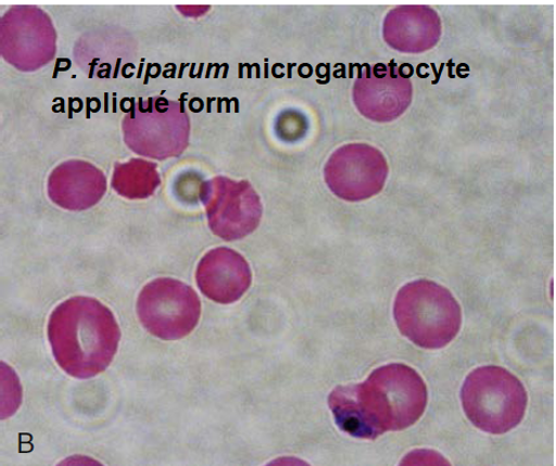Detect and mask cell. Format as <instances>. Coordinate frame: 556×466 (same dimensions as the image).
I'll list each match as a JSON object with an SVG mask.
<instances>
[{
  "label": "cell",
  "mask_w": 556,
  "mask_h": 466,
  "mask_svg": "<svg viewBox=\"0 0 556 466\" xmlns=\"http://www.w3.org/2000/svg\"><path fill=\"white\" fill-rule=\"evenodd\" d=\"M210 228L226 241L241 240L261 225L263 204L248 180L218 176L200 187Z\"/></svg>",
  "instance_id": "obj_7"
},
{
  "label": "cell",
  "mask_w": 556,
  "mask_h": 466,
  "mask_svg": "<svg viewBox=\"0 0 556 466\" xmlns=\"http://www.w3.org/2000/svg\"><path fill=\"white\" fill-rule=\"evenodd\" d=\"M123 134L135 153L165 161L187 150L190 119L182 102L161 97L139 99L124 116Z\"/></svg>",
  "instance_id": "obj_4"
},
{
  "label": "cell",
  "mask_w": 556,
  "mask_h": 466,
  "mask_svg": "<svg viewBox=\"0 0 556 466\" xmlns=\"http://www.w3.org/2000/svg\"><path fill=\"white\" fill-rule=\"evenodd\" d=\"M325 176L336 197L349 202L365 201L383 189L388 164L377 148L348 144L332 153Z\"/></svg>",
  "instance_id": "obj_9"
},
{
  "label": "cell",
  "mask_w": 556,
  "mask_h": 466,
  "mask_svg": "<svg viewBox=\"0 0 556 466\" xmlns=\"http://www.w3.org/2000/svg\"><path fill=\"white\" fill-rule=\"evenodd\" d=\"M354 102L362 115L378 122H393L403 115L412 102L409 75L394 62L367 67L354 86Z\"/></svg>",
  "instance_id": "obj_10"
},
{
  "label": "cell",
  "mask_w": 556,
  "mask_h": 466,
  "mask_svg": "<svg viewBox=\"0 0 556 466\" xmlns=\"http://www.w3.org/2000/svg\"><path fill=\"white\" fill-rule=\"evenodd\" d=\"M141 325L165 341L185 339L199 325L201 302L188 285L160 278L147 285L138 298Z\"/></svg>",
  "instance_id": "obj_6"
},
{
  "label": "cell",
  "mask_w": 556,
  "mask_h": 466,
  "mask_svg": "<svg viewBox=\"0 0 556 466\" xmlns=\"http://www.w3.org/2000/svg\"><path fill=\"white\" fill-rule=\"evenodd\" d=\"M108 180L93 164L85 161L64 162L50 174L48 196L63 210L81 212L97 205L105 196Z\"/></svg>",
  "instance_id": "obj_12"
},
{
  "label": "cell",
  "mask_w": 556,
  "mask_h": 466,
  "mask_svg": "<svg viewBox=\"0 0 556 466\" xmlns=\"http://www.w3.org/2000/svg\"><path fill=\"white\" fill-rule=\"evenodd\" d=\"M160 186L161 176L157 165L152 162L135 159L114 165L112 188L125 199H148Z\"/></svg>",
  "instance_id": "obj_14"
},
{
  "label": "cell",
  "mask_w": 556,
  "mask_h": 466,
  "mask_svg": "<svg viewBox=\"0 0 556 466\" xmlns=\"http://www.w3.org/2000/svg\"><path fill=\"white\" fill-rule=\"evenodd\" d=\"M462 403L465 414L478 429L504 434L522 421L527 393L511 373L489 366L473 370L465 380Z\"/></svg>",
  "instance_id": "obj_5"
},
{
  "label": "cell",
  "mask_w": 556,
  "mask_h": 466,
  "mask_svg": "<svg viewBox=\"0 0 556 466\" xmlns=\"http://www.w3.org/2000/svg\"><path fill=\"white\" fill-rule=\"evenodd\" d=\"M394 317L400 332L424 349L446 347L456 339L462 326L456 298L429 280L409 282L399 291Z\"/></svg>",
  "instance_id": "obj_3"
},
{
  "label": "cell",
  "mask_w": 556,
  "mask_h": 466,
  "mask_svg": "<svg viewBox=\"0 0 556 466\" xmlns=\"http://www.w3.org/2000/svg\"><path fill=\"white\" fill-rule=\"evenodd\" d=\"M329 406L343 432L375 440L416 424L428 406V388L416 370L388 365L374 370L364 383L336 388Z\"/></svg>",
  "instance_id": "obj_1"
},
{
  "label": "cell",
  "mask_w": 556,
  "mask_h": 466,
  "mask_svg": "<svg viewBox=\"0 0 556 466\" xmlns=\"http://www.w3.org/2000/svg\"><path fill=\"white\" fill-rule=\"evenodd\" d=\"M442 35V22L428 7H399L383 23L384 41L405 54H419L432 49Z\"/></svg>",
  "instance_id": "obj_13"
},
{
  "label": "cell",
  "mask_w": 556,
  "mask_h": 466,
  "mask_svg": "<svg viewBox=\"0 0 556 466\" xmlns=\"http://www.w3.org/2000/svg\"><path fill=\"white\" fill-rule=\"evenodd\" d=\"M197 280L202 293L219 304H231L248 292L252 282L245 259L227 248L206 253L199 264Z\"/></svg>",
  "instance_id": "obj_11"
},
{
  "label": "cell",
  "mask_w": 556,
  "mask_h": 466,
  "mask_svg": "<svg viewBox=\"0 0 556 466\" xmlns=\"http://www.w3.org/2000/svg\"><path fill=\"white\" fill-rule=\"evenodd\" d=\"M48 338L58 365L71 377L85 380L110 367L121 329L109 307L94 298L74 297L51 314Z\"/></svg>",
  "instance_id": "obj_2"
},
{
  "label": "cell",
  "mask_w": 556,
  "mask_h": 466,
  "mask_svg": "<svg viewBox=\"0 0 556 466\" xmlns=\"http://www.w3.org/2000/svg\"><path fill=\"white\" fill-rule=\"evenodd\" d=\"M0 53L21 72H35L56 54L53 22L37 7H15L2 18Z\"/></svg>",
  "instance_id": "obj_8"
}]
</instances>
